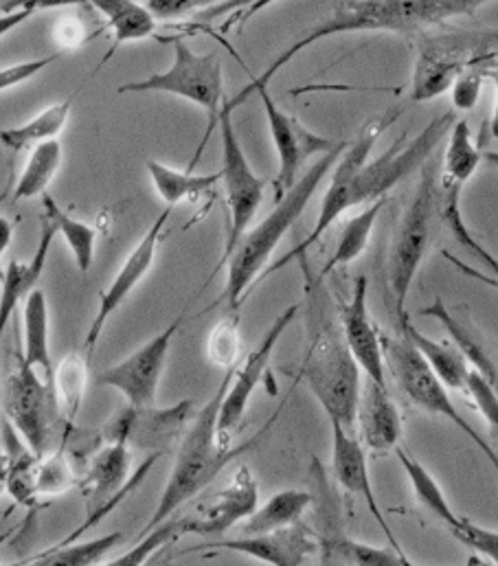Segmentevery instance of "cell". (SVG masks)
I'll return each mask as SVG.
<instances>
[{
    "label": "cell",
    "mask_w": 498,
    "mask_h": 566,
    "mask_svg": "<svg viewBox=\"0 0 498 566\" xmlns=\"http://www.w3.org/2000/svg\"><path fill=\"white\" fill-rule=\"evenodd\" d=\"M299 264L305 275V354L299 378L330 422L356 432L363 371L345 343L336 301L319 275H310L305 258Z\"/></svg>",
    "instance_id": "obj_1"
},
{
    "label": "cell",
    "mask_w": 498,
    "mask_h": 566,
    "mask_svg": "<svg viewBox=\"0 0 498 566\" xmlns=\"http://www.w3.org/2000/svg\"><path fill=\"white\" fill-rule=\"evenodd\" d=\"M475 407L481 411V416L486 418V422L490 426L498 428V396L497 391L490 387V382L479 374V371H470L468 376V385H466V391Z\"/></svg>",
    "instance_id": "obj_46"
},
{
    "label": "cell",
    "mask_w": 498,
    "mask_h": 566,
    "mask_svg": "<svg viewBox=\"0 0 498 566\" xmlns=\"http://www.w3.org/2000/svg\"><path fill=\"white\" fill-rule=\"evenodd\" d=\"M62 55L64 53H55V55H46V57H33V60H27V62L0 69V93L7 91V88L20 86V84L29 82L31 77L40 75L44 69L53 66Z\"/></svg>",
    "instance_id": "obj_47"
},
{
    "label": "cell",
    "mask_w": 498,
    "mask_h": 566,
    "mask_svg": "<svg viewBox=\"0 0 498 566\" xmlns=\"http://www.w3.org/2000/svg\"><path fill=\"white\" fill-rule=\"evenodd\" d=\"M55 38L58 42L62 44V53L69 51V49H75L80 44L86 42L89 33H86V27L80 18L75 15H66V18H60L58 20V27H55Z\"/></svg>",
    "instance_id": "obj_49"
},
{
    "label": "cell",
    "mask_w": 498,
    "mask_h": 566,
    "mask_svg": "<svg viewBox=\"0 0 498 566\" xmlns=\"http://www.w3.org/2000/svg\"><path fill=\"white\" fill-rule=\"evenodd\" d=\"M250 95H257L263 106L270 139H272V145L277 149V158H279V169H277V178H274V202H277L297 185V180L301 178L299 174H301L303 165L312 156H317V154L323 156V154L332 151L339 142H332V139H325V137L312 133L297 117L281 111L279 104L268 93V86L252 88L247 95V99Z\"/></svg>",
    "instance_id": "obj_13"
},
{
    "label": "cell",
    "mask_w": 498,
    "mask_h": 566,
    "mask_svg": "<svg viewBox=\"0 0 498 566\" xmlns=\"http://www.w3.org/2000/svg\"><path fill=\"white\" fill-rule=\"evenodd\" d=\"M356 430H361L363 443L375 454H384L388 450L400 448L404 424L397 405L388 394V387L377 385L370 378L363 380Z\"/></svg>",
    "instance_id": "obj_21"
},
{
    "label": "cell",
    "mask_w": 498,
    "mask_h": 566,
    "mask_svg": "<svg viewBox=\"0 0 498 566\" xmlns=\"http://www.w3.org/2000/svg\"><path fill=\"white\" fill-rule=\"evenodd\" d=\"M347 145L350 142H339L332 151L323 154L317 163H312L308 171L297 180V185L274 202V209L242 238L236 253L227 262L229 271L222 298L227 301L231 314H238L250 285L263 275V269L277 251L279 242L301 218V213L305 211L328 174H332L336 160L347 149Z\"/></svg>",
    "instance_id": "obj_4"
},
{
    "label": "cell",
    "mask_w": 498,
    "mask_h": 566,
    "mask_svg": "<svg viewBox=\"0 0 498 566\" xmlns=\"http://www.w3.org/2000/svg\"><path fill=\"white\" fill-rule=\"evenodd\" d=\"M453 536L475 549L477 554H481L490 565L498 566V532L497 530H488V527H481L477 523H473L470 518H464L461 516V523L459 527L453 532Z\"/></svg>",
    "instance_id": "obj_43"
},
{
    "label": "cell",
    "mask_w": 498,
    "mask_h": 566,
    "mask_svg": "<svg viewBox=\"0 0 498 566\" xmlns=\"http://www.w3.org/2000/svg\"><path fill=\"white\" fill-rule=\"evenodd\" d=\"M185 314L174 318L158 336L149 338L122 363L108 367L97 376V385L120 391L132 409H152L158 396V385L169 358L174 336Z\"/></svg>",
    "instance_id": "obj_14"
},
{
    "label": "cell",
    "mask_w": 498,
    "mask_h": 566,
    "mask_svg": "<svg viewBox=\"0 0 498 566\" xmlns=\"http://www.w3.org/2000/svg\"><path fill=\"white\" fill-rule=\"evenodd\" d=\"M7 490V461L0 463V496Z\"/></svg>",
    "instance_id": "obj_53"
},
{
    "label": "cell",
    "mask_w": 498,
    "mask_h": 566,
    "mask_svg": "<svg viewBox=\"0 0 498 566\" xmlns=\"http://www.w3.org/2000/svg\"><path fill=\"white\" fill-rule=\"evenodd\" d=\"M42 205H44V218L55 227V231L64 238L66 247L71 249L77 271L89 273L93 269V262H95L97 229H93L91 224L69 216L49 193L42 196Z\"/></svg>",
    "instance_id": "obj_34"
},
{
    "label": "cell",
    "mask_w": 498,
    "mask_h": 566,
    "mask_svg": "<svg viewBox=\"0 0 498 566\" xmlns=\"http://www.w3.org/2000/svg\"><path fill=\"white\" fill-rule=\"evenodd\" d=\"M234 369H229L225 374V378H222L220 387L216 389V394L211 396V400L200 409L196 420L187 426V432L183 434V441H180V448L176 454V463L172 468L167 485H165L160 501L154 507V514L149 516L143 532H149V530L163 525L165 521L174 518V514L185 503H189L205 488H209L234 459L245 454L261 437V434H255L252 439L240 443V446L225 443L218 437V416H220V407H222L225 394L229 389Z\"/></svg>",
    "instance_id": "obj_3"
},
{
    "label": "cell",
    "mask_w": 498,
    "mask_h": 566,
    "mask_svg": "<svg viewBox=\"0 0 498 566\" xmlns=\"http://www.w3.org/2000/svg\"><path fill=\"white\" fill-rule=\"evenodd\" d=\"M384 205H386V198L372 202L361 213L352 216L345 222V227L341 229V235H339V242H336V249H334L332 258L325 262L323 271L319 273L321 280H325L332 271L352 264L354 260H359L367 251L372 233H374L375 222H377V216H380Z\"/></svg>",
    "instance_id": "obj_31"
},
{
    "label": "cell",
    "mask_w": 498,
    "mask_h": 566,
    "mask_svg": "<svg viewBox=\"0 0 498 566\" xmlns=\"http://www.w3.org/2000/svg\"><path fill=\"white\" fill-rule=\"evenodd\" d=\"M29 560V558H27ZM27 560H18V563H9V565H0V566H24L27 565Z\"/></svg>",
    "instance_id": "obj_55"
},
{
    "label": "cell",
    "mask_w": 498,
    "mask_h": 566,
    "mask_svg": "<svg viewBox=\"0 0 498 566\" xmlns=\"http://www.w3.org/2000/svg\"><path fill=\"white\" fill-rule=\"evenodd\" d=\"M194 402L185 400L172 409H127L120 416L117 426H113V437H122L127 443H141L154 448L163 454V448L169 446L187 426Z\"/></svg>",
    "instance_id": "obj_22"
},
{
    "label": "cell",
    "mask_w": 498,
    "mask_h": 566,
    "mask_svg": "<svg viewBox=\"0 0 498 566\" xmlns=\"http://www.w3.org/2000/svg\"><path fill=\"white\" fill-rule=\"evenodd\" d=\"M395 454H397V461L402 463L406 476H408V483L417 496V501L437 518L442 521L450 534L459 527L461 523V516H457V512L450 507L448 503V496L444 494L442 485L437 483V479L428 472V468H424L415 457H411L404 448H395Z\"/></svg>",
    "instance_id": "obj_33"
},
{
    "label": "cell",
    "mask_w": 498,
    "mask_h": 566,
    "mask_svg": "<svg viewBox=\"0 0 498 566\" xmlns=\"http://www.w3.org/2000/svg\"><path fill=\"white\" fill-rule=\"evenodd\" d=\"M198 549L240 554L268 566H303L308 558L317 556L319 538L317 532H312V527L301 521L277 532L207 543Z\"/></svg>",
    "instance_id": "obj_17"
},
{
    "label": "cell",
    "mask_w": 498,
    "mask_h": 566,
    "mask_svg": "<svg viewBox=\"0 0 498 566\" xmlns=\"http://www.w3.org/2000/svg\"><path fill=\"white\" fill-rule=\"evenodd\" d=\"M312 503H314L312 492L281 490L255 510L249 521L242 523V532L245 536H257V534H268V532L297 525L301 523L303 514L312 507Z\"/></svg>",
    "instance_id": "obj_30"
},
{
    "label": "cell",
    "mask_w": 498,
    "mask_h": 566,
    "mask_svg": "<svg viewBox=\"0 0 498 566\" xmlns=\"http://www.w3.org/2000/svg\"><path fill=\"white\" fill-rule=\"evenodd\" d=\"M498 51V29H448L417 38L411 99L424 104L450 91L470 69L488 66Z\"/></svg>",
    "instance_id": "obj_5"
},
{
    "label": "cell",
    "mask_w": 498,
    "mask_h": 566,
    "mask_svg": "<svg viewBox=\"0 0 498 566\" xmlns=\"http://www.w3.org/2000/svg\"><path fill=\"white\" fill-rule=\"evenodd\" d=\"M55 235H58L55 227L42 216V235H40V244H38L33 258L29 262L13 260L4 269L2 290H0V340H2V334H4L11 316L15 314V307L20 303H24V298L35 290V285L40 282V277L46 269L49 251H51Z\"/></svg>",
    "instance_id": "obj_24"
},
{
    "label": "cell",
    "mask_w": 498,
    "mask_h": 566,
    "mask_svg": "<svg viewBox=\"0 0 498 566\" xmlns=\"http://www.w3.org/2000/svg\"><path fill=\"white\" fill-rule=\"evenodd\" d=\"M220 139H222V185L227 193V207H229V233L225 242V253L216 271L225 269V264L236 253L242 238L249 233L250 222L255 220L261 200H263V187L266 182L255 174L250 167L249 158L245 154V147L238 139L236 126H234V111L229 104H225L220 113Z\"/></svg>",
    "instance_id": "obj_10"
},
{
    "label": "cell",
    "mask_w": 498,
    "mask_h": 566,
    "mask_svg": "<svg viewBox=\"0 0 498 566\" xmlns=\"http://www.w3.org/2000/svg\"><path fill=\"white\" fill-rule=\"evenodd\" d=\"M395 323H397V334H402L417 349V354L426 360V365L444 382V387L464 394L473 367L466 360V356L461 354V349L455 343L435 340V338L426 336L411 321V314L395 316Z\"/></svg>",
    "instance_id": "obj_23"
},
{
    "label": "cell",
    "mask_w": 498,
    "mask_h": 566,
    "mask_svg": "<svg viewBox=\"0 0 498 566\" xmlns=\"http://www.w3.org/2000/svg\"><path fill=\"white\" fill-rule=\"evenodd\" d=\"M7 459H4V454H2V448H0V463H4Z\"/></svg>",
    "instance_id": "obj_56"
},
{
    "label": "cell",
    "mask_w": 498,
    "mask_h": 566,
    "mask_svg": "<svg viewBox=\"0 0 498 566\" xmlns=\"http://www.w3.org/2000/svg\"><path fill=\"white\" fill-rule=\"evenodd\" d=\"M117 93H163L174 95L180 99H187L196 106H200L209 117L207 135L198 147V154L191 163L198 160V156L205 149V143L209 139L211 130L218 128L220 113L225 108V75H222V60L218 53H196L185 40H174V62L167 71L154 73L145 80L127 82L117 88Z\"/></svg>",
    "instance_id": "obj_7"
},
{
    "label": "cell",
    "mask_w": 498,
    "mask_h": 566,
    "mask_svg": "<svg viewBox=\"0 0 498 566\" xmlns=\"http://www.w3.org/2000/svg\"><path fill=\"white\" fill-rule=\"evenodd\" d=\"M4 413L11 428L18 430L27 450L42 459L49 450L53 424L60 416L53 385L46 382L20 356L4 385Z\"/></svg>",
    "instance_id": "obj_12"
},
{
    "label": "cell",
    "mask_w": 498,
    "mask_h": 566,
    "mask_svg": "<svg viewBox=\"0 0 498 566\" xmlns=\"http://www.w3.org/2000/svg\"><path fill=\"white\" fill-rule=\"evenodd\" d=\"M484 84H486V66L470 69L464 75H459L455 80V84L450 86V102H453L455 113L475 111L481 99Z\"/></svg>",
    "instance_id": "obj_44"
},
{
    "label": "cell",
    "mask_w": 498,
    "mask_h": 566,
    "mask_svg": "<svg viewBox=\"0 0 498 566\" xmlns=\"http://www.w3.org/2000/svg\"><path fill=\"white\" fill-rule=\"evenodd\" d=\"M422 316H428L433 321H437L453 338V343L461 349V354L466 356V360L470 363V367L475 371H479L490 387L497 391L498 396V360L486 349V345L479 340V336L470 329V325L461 318H457L448 303H444L442 296H435L433 303H428L426 307L419 310Z\"/></svg>",
    "instance_id": "obj_28"
},
{
    "label": "cell",
    "mask_w": 498,
    "mask_h": 566,
    "mask_svg": "<svg viewBox=\"0 0 498 566\" xmlns=\"http://www.w3.org/2000/svg\"><path fill=\"white\" fill-rule=\"evenodd\" d=\"M11 240H13V222L9 218L0 216V260L7 253Z\"/></svg>",
    "instance_id": "obj_52"
},
{
    "label": "cell",
    "mask_w": 498,
    "mask_h": 566,
    "mask_svg": "<svg viewBox=\"0 0 498 566\" xmlns=\"http://www.w3.org/2000/svg\"><path fill=\"white\" fill-rule=\"evenodd\" d=\"M495 60H498V51L495 53V55H492V60H490V62H495Z\"/></svg>",
    "instance_id": "obj_57"
},
{
    "label": "cell",
    "mask_w": 498,
    "mask_h": 566,
    "mask_svg": "<svg viewBox=\"0 0 498 566\" xmlns=\"http://www.w3.org/2000/svg\"><path fill=\"white\" fill-rule=\"evenodd\" d=\"M145 169L152 178L156 193L169 209H174L176 205H180L185 200H198L203 193H207L222 180L220 171H214V174H194L191 169L180 171V169L167 167L154 158H149L145 163Z\"/></svg>",
    "instance_id": "obj_29"
},
{
    "label": "cell",
    "mask_w": 498,
    "mask_h": 566,
    "mask_svg": "<svg viewBox=\"0 0 498 566\" xmlns=\"http://www.w3.org/2000/svg\"><path fill=\"white\" fill-rule=\"evenodd\" d=\"M437 180H439V169L433 160H428L419 171L417 187L391 240L388 262H386V277H388L386 282L393 296L395 316L408 314L406 301H408L411 287L430 249L433 220L439 213Z\"/></svg>",
    "instance_id": "obj_6"
},
{
    "label": "cell",
    "mask_w": 498,
    "mask_h": 566,
    "mask_svg": "<svg viewBox=\"0 0 498 566\" xmlns=\"http://www.w3.org/2000/svg\"><path fill=\"white\" fill-rule=\"evenodd\" d=\"M455 122V113H444L435 117L428 126H424V130L417 133L413 139L404 135L388 149H384L377 158L367 160V165L361 169L354 182V207L384 200L386 193L400 180L411 176L417 167H424L428 163V156L437 149V145L444 142V137H448Z\"/></svg>",
    "instance_id": "obj_11"
},
{
    "label": "cell",
    "mask_w": 498,
    "mask_h": 566,
    "mask_svg": "<svg viewBox=\"0 0 498 566\" xmlns=\"http://www.w3.org/2000/svg\"><path fill=\"white\" fill-rule=\"evenodd\" d=\"M169 216H172V209L165 207L160 211V216L152 222V227L145 231V235L138 240V244L129 251V255L125 258L124 266L120 269L115 280L100 294V307H97V314L86 334V358L89 360L104 334L108 318L124 305L125 298L134 292V287L143 282L145 275L152 271V266L156 262L160 238L169 222Z\"/></svg>",
    "instance_id": "obj_16"
},
{
    "label": "cell",
    "mask_w": 498,
    "mask_h": 566,
    "mask_svg": "<svg viewBox=\"0 0 498 566\" xmlns=\"http://www.w3.org/2000/svg\"><path fill=\"white\" fill-rule=\"evenodd\" d=\"M367 296H370V282L365 275H361L354 283L350 301L336 303L339 321H341L345 343L354 360L359 363L363 376L377 385L388 387L384 354H382V332L375 327L374 318L370 314Z\"/></svg>",
    "instance_id": "obj_18"
},
{
    "label": "cell",
    "mask_w": 498,
    "mask_h": 566,
    "mask_svg": "<svg viewBox=\"0 0 498 566\" xmlns=\"http://www.w3.org/2000/svg\"><path fill=\"white\" fill-rule=\"evenodd\" d=\"M75 485V474L69 459L62 452L44 454L35 461L33 470V494L38 496H60Z\"/></svg>",
    "instance_id": "obj_41"
},
{
    "label": "cell",
    "mask_w": 498,
    "mask_h": 566,
    "mask_svg": "<svg viewBox=\"0 0 498 566\" xmlns=\"http://www.w3.org/2000/svg\"><path fill=\"white\" fill-rule=\"evenodd\" d=\"M240 352H242V338H240V321L238 314H231L227 318H222L214 332L209 334L207 340V358L222 367V369H234L238 367L240 360Z\"/></svg>",
    "instance_id": "obj_42"
},
{
    "label": "cell",
    "mask_w": 498,
    "mask_h": 566,
    "mask_svg": "<svg viewBox=\"0 0 498 566\" xmlns=\"http://www.w3.org/2000/svg\"><path fill=\"white\" fill-rule=\"evenodd\" d=\"M439 218L444 220V224L448 227V231L455 235V240H457L466 251H470L475 258H479V260L484 262V266L495 273V277H488V275H484L481 271L466 266L457 255H453V253H448V251H442V258H444L446 262H450L464 277L475 280V282L486 283V285L498 290V258H495V255L468 231V227H466V222H464V216H461V189H459V187H457V189H455V187H448V189L444 187V193L439 196Z\"/></svg>",
    "instance_id": "obj_26"
},
{
    "label": "cell",
    "mask_w": 498,
    "mask_h": 566,
    "mask_svg": "<svg viewBox=\"0 0 498 566\" xmlns=\"http://www.w3.org/2000/svg\"><path fill=\"white\" fill-rule=\"evenodd\" d=\"M259 507V485L249 465H240L216 501L194 518H183V534L222 536L249 521Z\"/></svg>",
    "instance_id": "obj_20"
},
{
    "label": "cell",
    "mask_w": 498,
    "mask_h": 566,
    "mask_svg": "<svg viewBox=\"0 0 498 566\" xmlns=\"http://www.w3.org/2000/svg\"><path fill=\"white\" fill-rule=\"evenodd\" d=\"M299 310H301V303H294V305L286 307L272 321V325L268 327V332L263 334L259 345L234 369V376H231V382H229V389L225 394L220 416H218V437L225 443H234V434H236L238 426L242 424V420H245V413L249 409L250 398H252L255 389L259 387V382L266 376V369H268V363L274 354V347L279 345L286 329L297 321Z\"/></svg>",
    "instance_id": "obj_15"
},
{
    "label": "cell",
    "mask_w": 498,
    "mask_h": 566,
    "mask_svg": "<svg viewBox=\"0 0 498 566\" xmlns=\"http://www.w3.org/2000/svg\"><path fill=\"white\" fill-rule=\"evenodd\" d=\"M183 534V518H169L163 525L149 530L143 534L141 543H136L132 549H127L120 558L106 563L104 566H145L154 554L178 541Z\"/></svg>",
    "instance_id": "obj_40"
},
{
    "label": "cell",
    "mask_w": 498,
    "mask_h": 566,
    "mask_svg": "<svg viewBox=\"0 0 498 566\" xmlns=\"http://www.w3.org/2000/svg\"><path fill=\"white\" fill-rule=\"evenodd\" d=\"M42 2H15V7H2L0 9V38L20 27L24 20H29Z\"/></svg>",
    "instance_id": "obj_50"
},
{
    "label": "cell",
    "mask_w": 498,
    "mask_h": 566,
    "mask_svg": "<svg viewBox=\"0 0 498 566\" xmlns=\"http://www.w3.org/2000/svg\"><path fill=\"white\" fill-rule=\"evenodd\" d=\"M312 472L317 474V492L314 503H317V523H319V566H354L347 558L345 552V523L341 514V503L325 481V474L321 470V463L314 459Z\"/></svg>",
    "instance_id": "obj_25"
},
{
    "label": "cell",
    "mask_w": 498,
    "mask_h": 566,
    "mask_svg": "<svg viewBox=\"0 0 498 566\" xmlns=\"http://www.w3.org/2000/svg\"><path fill=\"white\" fill-rule=\"evenodd\" d=\"M402 115V108L395 106V108H388L384 115L375 117L374 122H370L361 135L354 139V142L347 145V149L341 154V158L336 160L334 169H332V178H330V187L323 196V202H321V209H319V218H317V224L312 229V233L301 242L297 244L288 255H283L277 264H272L268 271H263V275L259 280H266L268 275L281 271L283 266H288L290 262H299L301 258L308 255V251L332 229V224L354 207L352 202V191H354V182L361 174V169L367 165L370 160V154L374 149L377 139L400 119Z\"/></svg>",
    "instance_id": "obj_9"
},
{
    "label": "cell",
    "mask_w": 498,
    "mask_h": 566,
    "mask_svg": "<svg viewBox=\"0 0 498 566\" xmlns=\"http://www.w3.org/2000/svg\"><path fill=\"white\" fill-rule=\"evenodd\" d=\"M330 426H332V472H334L336 483L347 494L365 501L370 514L374 516L375 523L380 525L386 541L391 543V549L404 554L397 536L393 534V530L386 523V518L382 514V507L377 503L372 474H370L367 454H365V448H363L361 439L356 437V432H350L341 424L330 422Z\"/></svg>",
    "instance_id": "obj_19"
},
{
    "label": "cell",
    "mask_w": 498,
    "mask_h": 566,
    "mask_svg": "<svg viewBox=\"0 0 498 566\" xmlns=\"http://www.w3.org/2000/svg\"><path fill=\"white\" fill-rule=\"evenodd\" d=\"M97 11L108 20L115 33V46L127 42H141L154 35L158 20L145 7V2L134 0H95Z\"/></svg>",
    "instance_id": "obj_35"
},
{
    "label": "cell",
    "mask_w": 498,
    "mask_h": 566,
    "mask_svg": "<svg viewBox=\"0 0 498 566\" xmlns=\"http://www.w3.org/2000/svg\"><path fill=\"white\" fill-rule=\"evenodd\" d=\"M486 82L492 84L495 88V108H492V115H490V122H488V133L492 139H498V71L497 69H490L486 66Z\"/></svg>",
    "instance_id": "obj_51"
},
{
    "label": "cell",
    "mask_w": 498,
    "mask_h": 566,
    "mask_svg": "<svg viewBox=\"0 0 498 566\" xmlns=\"http://www.w3.org/2000/svg\"><path fill=\"white\" fill-rule=\"evenodd\" d=\"M71 108H73V99H66L44 108L40 115H35L22 126L0 130V145L11 151H20L29 147L33 149L42 143L55 142L71 117Z\"/></svg>",
    "instance_id": "obj_32"
},
{
    "label": "cell",
    "mask_w": 498,
    "mask_h": 566,
    "mask_svg": "<svg viewBox=\"0 0 498 566\" xmlns=\"http://www.w3.org/2000/svg\"><path fill=\"white\" fill-rule=\"evenodd\" d=\"M122 532H113L86 543H60L33 558L27 560L24 566H93L113 554L124 543Z\"/></svg>",
    "instance_id": "obj_37"
},
{
    "label": "cell",
    "mask_w": 498,
    "mask_h": 566,
    "mask_svg": "<svg viewBox=\"0 0 498 566\" xmlns=\"http://www.w3.org/2000/svg\"><path fill=\"white\" fill-rule=\"evenodd\" d=\"M479 0H367V2H332V13L317 22L305 35L294 40L281 55H277L270 66L252 77L249 86L240 91L229 104L236 111L247 102L252 88L268 86L270 80L290 64L301 51L317 44L319 40L341 35V33H361V31H395V33H415L424 27H439L453 18L473 15L481 9Z\"/></svg>",
    "instance_id": "obj_2"
},
{
    "label": "cell",
    "mask_w": 498,
    "mask_h": 566,
    "mask_svg": "<svg viewBox=\"0 0 498 566\" xmlns=\"http://www.w3.org/2000/svg\"><path fill=\"white\" fill-rule=\"evenodd\" d=\"M345 552L354 566H417L408 560L406 554L395 549H382L367 543H359L354 538H345Z\"/></svg>",
    "instance_id": "obj_45"
},
{
    "label": "cell",
    "mask_w": 498,
    "mask_h": 566,
    "mask_svg": "<svg viewBox=\"0 0 498 566\" xmlns=\"http://www.w3.org/2000/svg\"><path fill=\"white\" fill-rule=\"evenodd\" d=\"M382 354H384L386 374H391L393 382L404 394V398L419 411L435 418H444L450 424L457 426L486 454V459L498 472L497 450L488 443V439L475 426H470V422L461 416V411L450 400L448 389L433 374V369L417 354V349L402 334L388 336L382 332Z\"/></svg>",
    "instance_id": "obj_8"
},
{
    "label": "cell",
    "mask_w": 498,
    "mask_h": 566,
    "mask_svg": "<svg viewBox=\"0 0 498 566\" xmlns=\"http://www.w3.org/2000/svg\"><path fill=\"white\" fill-rule=\"evenodd\" d=\"M481 163L484 151L473 139L470 124L466 119H457L448 133L442 182L464 189V185L477 174Z\"/></svg>",
    "instance_id": "obj_36"
},
{
    "label": "cell",
    "mask_w": 498,
    "mask_h": 566,
    "mask_svg": "<svg viewBox=\"0 0 498 566\" xmlns=\"http://www.w3.org/2000/svg\"><path fill=\"white\" fill-rule=\"evenodd\" d=\"M209 2H200V0H147L145 7L152 11V15L156 20H174V18H183L189 15L198 9H203Z\"/></svg>",
    "instance_id": "obj_48"
},
{
    "label": "cell",
    "mask_w": 498,
    "mask_h": 566,
    "mask_svg": "<svg viewBox=\"0 0 498 566\" xmlns=\"http://www.w3.org/2000/svg\"><path fill=\"white\" fill-rule=\"evenodd\" d=\"M484 160L490 163L492 167H498V151H486V154H484Z\"/></svg>",
    "instance_id": "obj_54"
},
{
    "label": "cell",
    "mask_w": 498,
    "mask_h": 566,
    "mask_svg": "<svg viewBox=\"0 0 498 566\" xmlns=\"http://www.w3.org/2000/svg\"><path fill=\"white\" fill-rule=\"evenodd\" d=\"M89 387V358L80 354H66L53 371V394L58 411L73 422L82 409Z\"/></svg>",
    "instance_id": "obj_39"
},
{
    "label": "cell",
    "mask_w": 498,
    "mask_h": 566,
    "mask_svg": "<svg viewBox=\"0 0 498 566\" xmlns=\"http://www.w3.org/2000/svg\"><path fill=\"white\" fill-rule=\"evenodd\" d=\"M62 143L49 142L31 149L29 160L24 163V169L18 178V185L13 189L15 200H31L35 196H44L46 187L55 178V174L62 167Z\"/></svg>",
    "instance_id": "obj_38"
},
{
    "label": "cell",
    "mask_w": 498,
    "mask_h": 566,
    "mask_svg": "<svg viewBox=\"0 0 498 566\" xmlns=\"http://www.w3.org/2000/svg\"><path fill=\"white\" fill-rule=\"evenodd\" d=\"M49 303L44 290L35 287L22 303V354L20 358L53 385V363L49 343Z\"/></svg>",
    "instance_id": "obj_27"
}]
</instances>
